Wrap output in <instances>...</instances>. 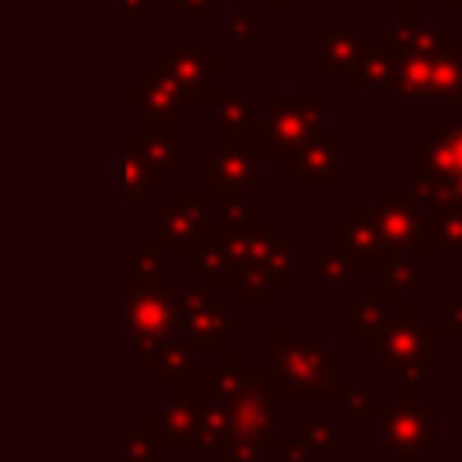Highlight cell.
Instances as JSON below:
<instances>
[{"mask_svg":"<svg viewBox=\"0 0 462 462\" xmlns=\"http://www.w3.org/2000/svg\"><path fill=\"white\" fill-rule=\"evenodd\" d=\"M263 336V375L278 401H336L346 390V357L325 336H300L292 318H271Z\"/></svg>","mask_w":462,"mask_h":462,"instance_id":"6da1fadb","label":"cell"},{"mask_svg":"<svg viewBox=\"0 0 462 462\" xmlns=\"http://www.w3.org/2000/svg\"><path fill=\"white\" fill-rule=\"evenodd\" d=\"M209 397L220 401L231 419L253 433L267 451L282 448V430H278V393L271 386V379L263 375V368H249V357L242 350H220L213 354L209 365Z\"/></svg>","mask_w":462,"mask_h":462,"instance_id":"7a4b0ae2","label":"cell"},{"mask_svg":"<svg viewBox=\"0 0 462 462\" xmlns=\"http://www.w3.org/2000/svg\"><path fill=\"white\" fill-rule=\"evenodd\" d=\"M328 137L325 90H263L260 94V152L274 162Z\"/></svg>","mask_w":462,"mask_h":462,"instance_id":"3957f363","label":"cell"},{"mask_svg":"<svg viewBox=\"0 0 462 462\" xmlns=\"http://www.w3.org/2000/svg\"><path fill=\"white\" fill-rule=\"evenodd\" d=\"M444 325L433 321L422 303H408V310L375 339H365L361 350L375 357V365L397 379H426L444 368Z\"/></svg>","mask_w":462,"mask_h":462,"instance_id":"277c9868","label":"cell"},{"mask_svg":"<svg viewBox=\"0 0 462 462\" xmlns=\"http://www.w3.org/2000/svg\"><path fill=\"white\" fill-rule=\"evenodd\" d=\"M116 307H119V336L130 343V365L141 372L144 361L184 336L180 328V303L177 292L166 285H123L116 289Z\"/></svg>","mask_w":462,"mask_h":462,"instance_id":"5b68a950","label":"cell"},{"mask_svg":"<svg viewBox=\"0 0 462 462\" xmlns=\"http://www.w3.org/2000/svg\"><path fill=\"white\" fill-rule=\"evenodd\" d=\"M408 180L426 206H462V123H430L408 148Z\"/></svg>","mask_w":462,"mask_h":462,"instance_id":"8992f818","label":"cell"},{"mask_svg":"<svg viewBox=\"0 0 462 462\" xmlns=\"http://www.w3.org/2000/svg\"><path fill=\"white\" fill-rule=\"evenodd\" d=\"M383 448L393 462H430L444 451V404L426 401H386L375 419Z\"/></svg>","mask_w":462,"mask_h":462,"instance_id":"52a82bcc","label":"cell"},{"mask_svg":"<svg viewBox=\"0 0 462 462\" xmlns=\"http://www.w3.org/2000/svg\"><path fill=\"white\" fill-rule=\"evenodd\" d=\"M213 231V202L199 191V188H173V191H162L159 202L148 206V238L177 256L188 260Z\"/></svg>","mask_w":462,"mask_h":462,"instance_id":"ba28073f","label":"cell"},{"mask_svg":"<svg viewBox=\"0 0 462 462\" xmlns=\"http://www.w3.org/2000/svg\"><path fill=\"white\" fill-rule=\"evenodd\" d=\"M375 227L386 245V260L430 256V206L411 188H379L372 202Z\"/></svg>","mask_w":462,"mask_h":462,"instance_id":"9c48e42d","label":"cell"},{"mask_svg":"<svg viewBox=\"0 0 462 462\" xmlns=\"http://www.w3.org/2000/svg\"><path fill=\"white\" fill-rule=\"evenodd\" d=\"M209 390V368H195L180 386L162 390V401L144 408V419L166 437L170 451H202V397Z\"/></svg>","mask_w":462,"mask_h":462,"instance_id":"30bf717a","label":"cell"},{"mask_svg":"<svg viewBox=\"0 0 462 462\" xmlns=\"http://www.w3.org/2000/svg\"><path fill=\"white\" fill-rule=\"evenodd\" d=\"M199 191L213 202H242L263 188V152L260 148H213L195 159Z\"/></svg>","mask_w":462,"mask_h":462,"instance_id":"8fae6325","label":"cell"},{"mask_svg":"<svg viewBox=\"0 0 462 462\" xmlns=\"http://www.w3.org/2000/svg\"><path fill=\"white\" fill-rule=\"evenodd\" d=\"M177 303H180V328L199 354H220L231 346V339H242L249 332L242 318H231V310L213 300V289L191 285L177 292Z\"/></svg>","mask_w":462,"mask_h":462,"instance_id":"7c38bea8","label":"cell"},{"mask_svg":"<svg viewBox=\"0 0 462 462\" xmlns=\"http://www.w3.org/2000/svg\"><path fill=\"white\" fill-rule=\"evenodd\" d=\"M159 54H162L170 76L180 83L188 108L213 105V97H217L213 79L231 69V65L217 54L213 40H166Z\"/></svg>","mask_w":462,"mask_h":462,"instance_id":"4fadbf2b","label":"cell"},{"mask_svg":"<svg viewBox=\"0 0 462 462\" xmlns=\"http://www.w3.org/2000/svg\"><path fill=\"white\" fill-rule=\"evenodd\" d=\"M296 285V242L282 235L271 256L238 263L227 278V296L231 303H278L282 289Z\"/></svg>","mask_w":462,"mask_h":462,"instance_id":"5bb4252c","label":"cell"},{"mask_svg":"<svg viewBox=\"0 0 462 462\" xmlns=\"http://www.w3.org/2000/svg\"><path fill=\"white\" fill-rule=\"evenodd\" d=\"M188 108L180 83L170 76L162 54H152L141 72L130 76V123L148 126H180V112Z\"/></svg>","mask_w":462,"mask_h":462,"instance_id":"9a60e30c","label":"cell"},{"mask_svg":"<svg viewBox=\"0 0 462 462\" xmlns=\"http://www.w3.org/2000/svg\"><path fill=\"white\" fill-rule=\"evenodd\" d=\"M325 238H328V249L357 260L365 271H383L386 263V245L375 227L372 206H346L336 220H328Z\"/></svg>","mask_w":462,"mask_h":462,"instance_id":"2e32d148","label":"cell"},{"mask_svg":"<svg viewBox=\"0 0 462 462\" xmlns=\"http://www.w3.org/2000/svg\"><path fill=\"white\" fill-rule=\"evenodd\" d=\"M278 166H282V173L292 177V184L300 191L343 188V180H346V173H343V166H346V144L336 141V137H325V141L307 144L303 152L282 159Z\"/></svg>","mask_w":462,"mask_h":462,"instance_id":"e0dca14e","label":"cell"},{"mask_svg":"<svg viewBox=\"0 0 462 462\" xmlns=\"http://www.w3.org/2000/svg\"><path fill=\"white\" fill-rule=\"evenodd\" d=\"M209 112H213V148H260V108L245 94L217 90Z\"/></svg>","mask_w":462,"mask_h":462,"instance_id":"ac0fdd59","label":"cell"},{"mask_svg":"<svg viewBox=\"0 0 462 462\" xmlns=\"http://www.w3.org/2000/svg\"><path fill=\"white\" fill-rule=\"evenodd\" d=\"M408 303L411 300L404 292H393L386 285L365 289L361 300H354V303L343 307V332L354 336V339H361V343L365 339H375V336H383L408 310Z\"/></svg>","mask_w":462,"mask_h":462,"instance_id":"d6986e66","label":"cell"},{"mask_svg":"<svg viewBox=\"0 0 462 462\" xmlns=\"http://www.w3.org/2000/svg\"><path fill=\"white\" fill-rule=\"evenodd\" d=\"M365 47V29L357 22H346V25H310V69L314 72H346L354 65V58L361 54Z\"/></svg>","mask_w":462,"mask_h":462,"instance_id":"ffe728a7","label":"cell"},{"mask_svg":"<svg viewBox=\"0 0 462 462\" xmlns=\"http://www.w3.org/2000/svg\"><path fill=\"white\" fill-rule=\"evenodd\" d=\"M112 159H116V180H112V202L116 206H134V202H148V195L159 188L152 166L144 162L141 148L134 137H123L112 144Z\"/></svg>","mask_w":462,"mask_h":462,"instance_id":"44dd1931","label":"cell"},{"mask_svg":"<svg viewBox=\"0 0 462 462\" xmlns=\"http://www.w3.org/2000/svg\"><path fill=\"white\" fill-rule=\"evenodd\" d=\"M195 368H199V350H195V343H191L188 336H180V339L159 346V350L144 361L141 372H144V379H148L152 386L170 390V386H180Z\"/></svg>","mask_w":462,"mask_h":462,"instance_id":"7402d4cb","label":"cell"},{"mask_svg":"<svg viewBox=\"0 0 462 462\" xmlns=\"http://www.w3.org/2000/svg\"><path fill=\"white\" fill-rule=\"evenodd\" d=\"M134 141L144 155V162L152 166L155 180L162 184L166 173L180 170V126H148V123H134Z\"/></svg>","mask_w":462,"mask_h":462,"instance_id":"603a6c76","label":"cell"},{"mask_svg":"<svg viewBox=\"0 0 462 462\" xmlns=\"http://www.w3.org/2000/svg\"><path fill=\"white\" fill-rule=\"evenodd\" d=\"M343 87L346 90H390V58H386L379 36L365 40L361 54L343 72Z\"/></svg>","mask_w":462,"mask_h":462,"instance_id":"cb8c5ba5","label":"cell"},{"mask_svg":"<svg viewBox=\"0 0 462 462\" xmlns=\"http://www.w3.org/2000/svg\"><path fill=\"white\" fill-rule=\"evenodd\" d=\"M177 267L184 274H195V285H202V289H224L227 278H231V256L220 245V238H213V235L188 260H180Z\"/></svg>","mask_w":462,"mask_h":462,"instance_id":"d4e9b609","label":"cell"},{"mask_svg":"<svg viewBox=\"0 0 462 462\" xmlns=\"http://www.w3.org/2000/svg\"><path fill=\"white\" fill-rule=\"evenodd\" d=\"M166 455H170L166 437L148 419H134L112 455V462H166Z\"/></svg>","mask_w":462,"mask_h":462,"instance_id":"484cf974","label":"cell"},{"mask_svg":"<svg viewBox=\"0 0 462 462\" xmlns=\"http://www.w3.org/2000/svg\"><path fill=\"white\" fill-rule=\"evenodd\" d=\"M430 256H462V206H430Z\"/></svg>","mask_w":462,"mask_h":462,"instance_id":"4316f807","label":"cell"},{"mask_svg":"<svg viewBox=\"0 0 462 462\" xmlns=\"http://www.w3.org/2000/svg\"><path fill=\"white\" fill-rule=\"evenodd\" d=\"M361 282H365V267L336 249H325L314 260V271H310L314 289H361Z\"/></svg>","mask_w":462,"mask_h":462,"instance_id":"83f0119b","label":"cell"},{"mask_svg":"<svg viewBox=\"0 0 462 462\" xmlns=\"http://www.w3.org/2000/svg\"><path fill=\"white\" fill-rule=\"evenodd\" d=\"M166 256L148 235L130 242V285H166Z\"/></svg>","mask_w":462,"mask_h":462,"instance_id":"f1b7e54d","label":"cell"},{"mask_svg":"<svg viewBox=\"0 0 462 462\" xmlns=\"http://www.w3.org/2000/svg\"><path fill=\"white\" fill-rule=\"evenodd\" d=\"M292 437L303 440L310 451L336 455L346 448V422L343 419H296Z\"/></svg>","mask_w":462,"mask_h":462,"instance_id":"f546056e","label":"cell"},{"mask_svg":"<svg viewBox=\"0 0 462 462\" xmlns=\"http://www.w3.org/2000/svg\"><path fill=\"white\" fill-rule=\"evenodd\" d=\"M213 40H235V43H256L263 40V7L249 4V7H235L227 11L224 22H213Z\"/></svg>","mask_w":462,"mask_h":462,"instance_id":"4dcf8cb0","label":"cell"},{"mask_svg":"<svg viewBox=\"0 0 462 462\" xmlns=\"http://www.w3.org/2000/svg\"><path fill=\"white\" fill-rule=\"evenodd\" d=\"M383 393L375 383H361V386H346L343 397H339V408L346 411V419H357V422H375L379 411H383Z\"/></svg>","mask_w":462,"mask_h":462,"instance_id":"1f68e13d","label":"cell"},{"mask_svg":"<svg viewBox=\"0 0 462 462\" xmlns=\"http://www.w3.org/2000/svg\"><path fill=\"white\" fill-rule=\"evenodd\" d=\"M379 274H383V285L386 289L411 296L415 289L426 285V260H386Z\"/></svg>","mask_w":462,"mask_h":462,"instance_id":"d6a6232c","label":"cell"},{"mask_svg":"<svg viewBox=\"0 0 462 462\" xmlns=\"http://www.w3.org/2000/svg\"><path fill=\"white\" fill-rule=\"evenodd\" d=\"M263 455H267V448H263L253 433H245L242 426H235V433L224 437V440L213 448V458H217V462H263Z\"/></svg>","mask_w":462,"mask_h":462,"instance_id":"836d02e7","label":"cell"},{"mask_svg":"<svg viewBox=\"0 0 462 462\" xmlns=\"http://www.w3.org/2000/svg\"><path fill=\"white\" fill-rule=\"evenodd\" d=\"M217 4L220 0H166L170 11H177V18L184 25H213L217 18Z\"/></svg>","mask_w":462,"mask_h":462,"instance_id":"e575fe53","label":"cell"},{"mask_svg":"<svg viewBox=\"0 0 462 462\" xmlns=\"http://www.w3.org/2000/svg\"><path fill=\"white\" fill-rule=\"evenodd\" d=\"M112 18L119 25H141L148 22V0H112Z\"/></svg>","mask_w":462,"mask_h":462,"instance_id":"d590c367","label":"cell"},{"mask_svg":"<svg viewBox=\"0 0 462 462\" xmlns=\"http://www.w3.org/2000/svg\"><path fill=\"white\" fill-rule=\"evenodd\" d=\"M426 379H397L393 401H426Z\"/></svg>","mask_w":462,"mask_h":462,"instance_id":"8d00e7d4","label":"cell"},{"mask_svg":"<svg viewBox=\"0 0 462 462\" xmlns=\"http://www.w3.org/2000/svg\"><path fill=\"white\" fill-rule=\"evenodd\" d=\"M310 455L314 451L303 440H296V437H285L282 448H278V462H310Z\"/></svg>","mask_w":462,"mask_h":462,"instance_id":"74e56055","label":"cell"},{"mask_svg":"<svg viewBox=\"0 0 462 462\" xmlns=\"http://www.w3.org/2000/svg\"><path fill=\"white\" fill-rule=\"evenodd\" d=\"M440 325H444L448 336H458V339H462V303H444Z\"/></svg>","mask_w":462,"mask_h":462,"instance_id":"f35d334b","label":"cell"},{"mask_svg":"<svg viewBox=\"0 0 462 462\" xmlns=\"http://www.w3.org/2000/svg\"><path fill=\"white\" fill-rule=\"evenodd\" d=\"M263 11H271V7H278V11H285V7H296V0H256Z\"/></svg>","mask_w":462,"mask_h":462,"instance_id":"ab89813d","label":"cell"},{"mask_svg":"<svg viewBox=\"0 0 462 462\" xmlns=\"http://www.w3.org/2000/svg\"><path fill=\"white\" fill-rule=\"evenodd\" d=\"M430 4H440V0H393V7H430Z\"/></svg>","mask_w":462,"mask_h":462,"instance_id":"60d3db41","label":"cell"},{"mask_svg":"<svg viewBox=\"0 0 462 462\" xmlns=\"http://www.w3.org/2000/svg\"><path fill=\"white\" fill-rule=\"evenodd\" d=\"M227 11H235V7H249V4H256V0H220Z\"/></svg>","mask_w":462,"mask_h":462,"instance_id":"b9f144b4","label":"cell"},{"mask_svg":"<svg viewBox=\"0 0 462 462\" xmlns=\"http://www.w3.org/2000/svg\"><path fill=\"white\" fill-rule=\"evenodd\" d=\"M444 7H451V11H462V0H440Z\"/></svg>","mask_w":462,"mask_h":462,"instance_id":"7bdbcfd3","label":"cell"},{"mask_svg":"<svg viewBox=\"0 0 462 462\" xmlns=\"http://www.w3.org/2000/svg\"><path fill=\"white\" fill-rule=\"evenodd\" d=\"M458 267H462V256H458Z\"/></svg>","mask_w":462,"mask_h":462,"instance_id":"ee69618b","label":"cell"},{"mask_svg":"<svg viewBox=\"0 0 462 462\" xmlns=\"http://www.w3.org/2000/svg\"><path fill=\"white\" fill-rule=\"evenodd\" d=\"M213 462H217V458H213Z\"/></svg>","mask_w":462,"mask_h":462,"instance_id":"f6af8a7d","label":"cell"}]
</instances>
